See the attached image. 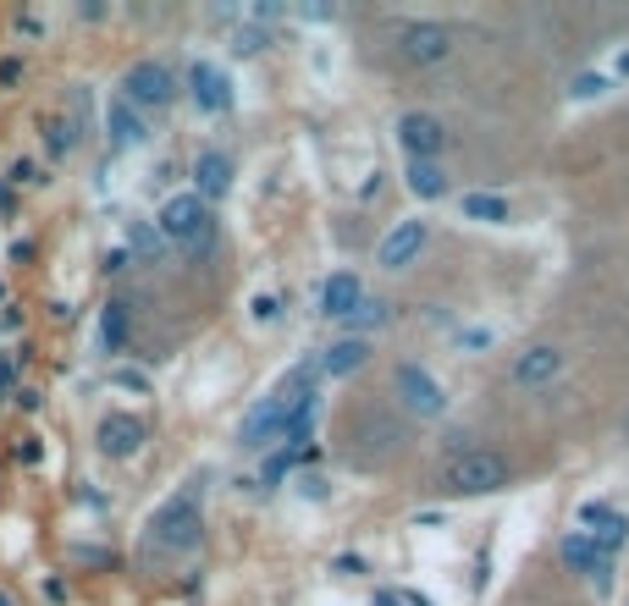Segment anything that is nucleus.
<instances>
[{
    "mask_svg": "<svg viewBox=\"0 0 629 606\" xmlns=\"http://www.w3.org/2000/svg\"><path fill=\"white\" fill-rule=\"evenodd\" d=\"M464 216L470 221H486V227H503L508 221V199H497V194H464Z\"/></svg>",
    "mask_w": 629,
    "mask_h": 606,
    "instance_id": "obj_19",
    "label": "nucleus"
},
{
    "mask_svg": "<svg viewBox=\"0 0 629 606\" xmlns=\"http://www.w3.org/2000/svg\"><path fill=\"white\" fill-rule=\"evenodd\" d=\"M144 546L155 557H183L199 546V485H183L177 496H166L144 529Z\"/></svg>",
    "mask_w": 629,
    "mask_h": 606,
    "instance_id": "obj_1",
    "label": "nucleus"
},
{
    "mask_svg": "<svg viewBox=\"0 0 629 606\" xmlns=\"http://www.w3.org/2000/svg\"><path fill=\"white\" fill-rule=\"evenodd\" d=\"M398 51H404V62H415V67H437V62L453 51V34H448L442 23H409V29L398 34Z\"/></svg>",
    "mask_w": 629,
    "mask_h": 606,
    "instance_id": "obj_5",
    "label": "nucleus"
},
{
    "mask_svg": "<svg viewBox=\"0 0 629 606\" xmlns=\"http://www.w3.org/2000/svg\"><path fill=\"white\" fill-rule=\"evenodd\" d=\"M618 73H624V78H629V51H624V56H618Z\"/></svg>",
    "mask_w": 629,
    "mask_h": 606,
    "instance_id": "obj_29",
    "label": "nucleus"
},
{
    "mask_svg": "<svg viewBox=\"0 0 629 606\" xmlns=\"http://www.w3.org/2000/svg\"><path fill=\"white\" fill-rule=\"evenodd\" d=\"M194 177H199V199H221L232 188V161L221 150H210V155L194 161Z\"/></svg>",
    "mask_w": 629,
    "mask_h": 606,
    "instance_id": "obj_16",
    "label": "nucleus"
},
{
    "mask_svg": "<svg viewBox=\"0 0 629 606\" xmlns=\"http://www.w3.org/2000/svg\"><path fill=\"white\" fill-rule=\"evenodd\" d=\"M298 397H304V392H298ZM298 397H287V392H282V397L254 403V408H249V419H243V430H238V441H243V447H265L276 430H287V414H293V403H298Z\"/></svg>",
    "mask_w": 629,
    "mask_h": 606,
    "instance_id": "obj_6",
    "label": "nucleus"
},
{
    "mask_svg": "<svg viewBox=\"0 0 629 606\" xmlns=\"http://www.w3.org/2000/svg\"><path fill=\"white\" fill-rule=\"evenodd\" d=\"M100 337H106V348H111V353L128 342V304H111V309H106V320H100Z\"/></svg>",
    "mask_w": 629,
    "mask_h": 606,
    "instance_id": "obj_20",
    "label": "nucleus"
},
{
    "mask_svg": "<svg viewBox=\"0 0 629 606\" xmlns=\"http://www.w3.org/2000/svg\"><path fill=\"white\" fill-rule=\"evenodd\" d=\"M133 249H144V254H161V232H150V227H133Z\"/></svg>",
    "mask_w": 629,
    "mask_h": 606,
    "instance_id": "obj_24",
    "label": "nucleus"
},
{
    "mask_svg": "<svg viewBox=\"0 0 629 606\" xmlns=\"http://www.w3.org/2000/svg\"><path fill=\"white\" fill-rule=\"evenodd\" d=\"M111 381H117V386H128V392H150V381H144L139 370H117Z\"/></svg>",
    "mask_w": 629,
    "mask_h": 606,
    "instance_id": "obj_25",
    "label": "nucleus"
},
{
    "mask_svg": "<svg viewBox=\"0 0 629 606\" xmlns=\"http://www.w3.org/2000/svg\"><path fill=\"white\" fill-rule=\"evenodd\" d=\"M442 485H448L453 496H492V491H503V485H508V463H503L497 452L470 447V452H459V458L448 463Z\"/></svg>",
    "mask_w": 629,
    "mask_h": 606,
    "instance_id": "obj_2",
    "label": "nucleus"
},
{
    "mask_svg": "<svg viewBox=\"0 0 629 606\" xmlns=\"http://www.w3.org/2000/svg\"><path fill=\"white\" fill-rule=\"evenodd\" d=\"M371 359V348H365V337H349V342H332L327 353H321V370L338 381V375H354L360 364Z\"/></svg>",
    "mask_w": 629,
    "mask_h": 606,
    "instance_id": "obj_17",
    "label": "nucleus"
},
{
    "mask_svg": "<svg viewBox=\"0 0 629 606\" xmlns=\"http://www.w3.org/2000/svg\"><path fill=\"white\" fill-rule=\"evenodd\" d=\"M580 518H585V529H591V535H585L591 546H602V551H613V546H624V529H629V524H624V513H613V507H602V502H591V507H585Z\"/></svg>",
    "mask_w": 629,
    "mask_h": 606,
    "instance_id": "obj_14",
    "label": "nucleus"
},
{
    "mask_svg": "<svg viewBox=\"0 0 629 606\" xmlns=\"http://www.w3.org/2000/svg\"><path fill=\"white\" fill-rule=\"evenodd\" d=\"M398 392H404V403H409L420 419H437V414L448 408V397H442L437 375H426L420 364H398Z\"/></svg>",
    "mask_w": 629,
    "mask_h": 606,
    "instance_id": "obj_7",
    "label": "nucleus"
},
{
    "mask_svg": "<svg viewBox=\"0 0 629 606\" xmlns=\"http://www.w3.org/2000/svg\"><path fill=\"white\" fill-rule=\"evenodd\" d=\"M12 381H18V359H0V392H12Z\"/></svg>",
    "mask_w": 629,
    "mask_h": 606,
    "instance_id": "obj_28",
    "label": "nucleus"
},
{
    "mask_svg": "<svg viewBox=\"0 0 629 606\" xmlns=\"http://www.w3.org/2000/svg\"><path fill=\"white\" fill-rule=\"evenodd\" d=\"M349 320H354V326H382V320H387V304H360Z\"/></svg>",
    "mask_w": 629,
    "mask_h": 606,
    "instance_id": "obj_23",
    "label": "nucleus"
},
{
    "mask_svg": "<svg viewBox=\"0 0 629 606\" xmlns=\"http://www.w3.org/2000/svg\"><path fill=\"white\" fill-rule=\"evenodd\" d=\"M602 89H607L602 73H580V78H574V100H591V95H602Z\"/></svg>",
    "mask_w": 629,
    "mask_h": 606,
    "instance_id": "obj_22",
    "label": "nucleus"
},
{
    "mask_svg": "<svg viewBox=\"0 0 629 606\" xmlns=\"http://www.w3.org/2000/svg\"><path fill=\"white\" fill-rule=\"evenodd\" d=\"M254 320H260V326H265V320H276V298H271V293H265V298H254Z\"/></svg>",
    "mask_w": 629,
    "mask_h": 606,
    "instance_id": "obj_27",
    "label": "nucleus"
},
{
    "mask_svg": "<svg viewBox=\"0 0 629 606\" xmlns=\"http://www.w3.org/2000/svg\"><path fill=\"white\" fill-rule=\"evenodd\" d=\"M409 188H415V199H442L448 177H442L437 161H409Z\"/></svg>",
    "mask_w": 629,
    "mask_h": 606,
    "instance_id": "obj_18",
    "label": "nucleus"
},
{
    "mask_svg": "<svg viewBox=\"0 0 629 606\" xmlns=\"http://www.w3.org/2000/svg\"><path fill=\"white\" fill-rule=\"evenodd\" d=\"M420 249H426V221H404V227H393V232L382 238V265H387V271H404Z\"/></svg>",
    "mask_w": 629,
    "mask_h": 606,
    "instance_id": "obj_12",
    "label": "nucleus"
},
{
    "mask_svg": "<svg viewBox=\"0 0 629 606\" xmlns=\"http://www.w3.org/2000/svg\"><path fill=\"white\" fill-rule=\"evenodd\" d=\"M360 304H365V287H360V276H349V271H338V276L321 287V309H327L332 320H349Z\"/></svg>",
    "mask_w": 629,
    "mask_h": 606,
    "instance_id": "obj_13",
    "label": "nucleus"
},
{
    "mask_svg": "<svg viewBox=\"0 0 629 606\" xmlns=\"http://www.w3.org/2000/svg\"><path fill=\"white\" fill-rule=\"evenodd\" d=\"M188 89H194V106L199 111H232V84H227V73L221 67H210V62H194V73H188Z\"/></svg>",
    "mask_w": 629,
    "mask_h": 606,
    "instance_id": "obj_10",
    "label": "nucleus"
},
{
    "mask_svg": "<svg viewBox=\"0 0 629 606\" xmlns=\"http://www.w3.org/2000/svg\"><path fill=\"white\" fill-rule=\"evenodd\" d=\"M144 436H150V430H144L139 414H106V419H100V452H106V458H133V452L144 447Z\"/></svg>",
    "mask_w": 629,
    "mask_h": 606,
    "instance_id": "obj_9",
    "label": "nucleus"
},
{
    "mask_svg": "<svg viewBox=\"0 0 629 606\" xmlns=\"http://www.w3.org/2000/svg\"><path fill=\"white\" fill-rule=\"evenodd\" d=\"M398 139H404L409 161H437V150L448 144L442 122H437V117H426V111H409V117L398 122Z\"/></svg>",
    "mask_w": 629,
    "mask_h": 606,
    "instance_id": "obj_8",
    "label": "nucleus"
},
{
    "mask_svg": "<svg viewBox=\"0 0 629 606\" xmlns=\"http://www.w3.org/2000/svg\"><path fill=\"white\" fill-rule=\"evenodd\" d=\"M106 133H111V150H133V144H144V111H133L122 95L106 106Z\"/></svg>",
    "mask_w": 629,
    "mask_h": 606,
    "instance_id": "obj_11",
    "label": "nucleus"
},
{
    "mask_svg": "<svg viewBox=\"0 0 629 606\" xmlns=\"http://www.w3.org/2000/svg\"><path fill=\"white\" fill-rule=\"evenodd\" d=\"M558 370H563V353H558V348H530V353H519L514 381H519V386H547Z\"/></svg>",
    "mask_w": 629,
    "mask_h": 606,
    "instance_id": "obj_15",
    "label": "nucleus"
},
{
    "mask_svg": "<svg viewBox=\"0 0 629 606\" xmlns=\"http://www.w3.org/2000/svg\"><path fill=\"white\" fill-rule=\"evenodd\" d=\"M161 238L199 249V243L210 238V210H205V199H199V194H177V199H166V205H161Z\"/></svg>",
    "mask_w": 629,
    "mask_h": 606,
    "instance_id": "obj_4",
    "label": "nucleus"
},
{
    "mask_svg": "<svg viewBox=\"0 0 629 606\" xmlns=\"http://www.w3.org/2000/svg\"><path fill=\"white\" fill-rule=\"evenodd\" d=\"M563 557H569L574 568H585V573H602V562H596V546H591L585 535H569V540H563Z\"/></svg>",
    "mask_w": 629,
    "mask_h": 606,
    "instance_id": "obj_21",
    "label": "nucleus"
},
{
    "mask_svg": "<svg viewBox=\"0 0 629 606\" xmlns=\"http://www.w3.org/2000/svg\"><path fill=\"white\" fill-rule=\"evenodd\" d=\"M122 100H128L133 111H166V106L177 100V78H172V67H166V62H139V67H128V78H122Z\"/></svg>",
    "mask_w": 629,
    "mask_h": 606,
    "instance_id": "obj_3",
    "label": "nucleus"
},
{
    "mask_svg": "<svg viewBox=\"0 0 629 606\" xmlns=\"http://www.w3.org/2000/svg\"><path fill=\"white\" fill-rule=\"evenodd\" d=\"M51 150H56V155H62V150H73V128H67V122H56V128H51Z\"/></svg>",
    "mask_w": 629,
    "mask_h": 606,
    "instance_id": "obj_26",
    "label": "nucleus"
}]
</instances>
